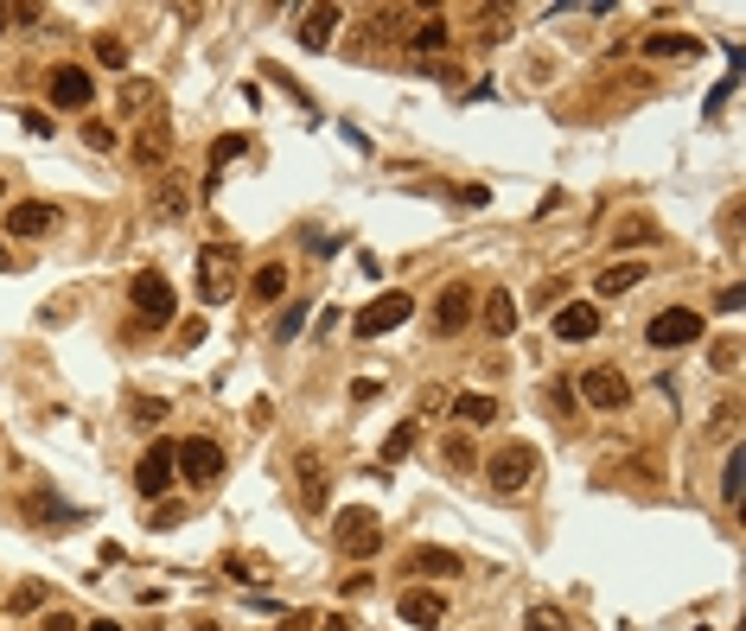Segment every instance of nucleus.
I'll return each instance as SVG.
<instances>
[{"label": "nucleus", "mask_w": 746, "mask_h": 631, "mask_svg": "<svg viewBox=\"0 0 746 631\" xmlns=\"http://www.w3.org/2000/svg\"><path fill=\"white\" fill-rule=\"evenodd\" d=\"M236 281H243V261L230 243H211V249H198V300L205 306H224L236 294Z\"/></svg>", "instance_id": "1"}, {"label": "nucleus", "mask_w": 746, "mask_h": 631, "mask_svg": "<svg viewBox=\"0 0 746 631\" xmlns=\"http://www.w3.org/2000/svg\"><path fill=\"white\" fill-rule=\"evenodd\" d=\"M403 26H409V13H389V7H376L371 26H364V38H358V51H371V45H383V38H403Z\"/></svg>", "instance_id": "23"}, {"label": "nucleus", "mask_w": 746, "mask_h": 631, "mask_svg": "<svg viewBox=\"0 0 746 631\" xmlns=\"http://www.w3.org/2000/svg\"><path fill=\"white\" fill-rule=\"evenodd\" d=\"M479 20H486V38H504V33H511V13H504V7H498V13H479Z\"/></svg>", "instance_id": "44"}, {"label": "nucleus", "mask_w": 746, "mask_h": 631, "mask_svg": "<svg viewBox=\"0 0 746 631\" xmlns=\"http://www.w3.org/2000/svg\"><path fill=\"white\" fill-rule=\"evenodd\" d=\"M543 402H549V409H556V414H574V402H581V396H574V383H568V376H549V389H543Z\"/></svg>", "instance_id": "33"}, {"label": "nucleus", "mask_w": 746, "mask_h": 631, "mask_svg": "<svg viewBox=\"0 0 746 631\" xmlns=\"http://www.w3.org/2000/svg\"><path fill=\"white\" fill-rule=\"evenodd\" d=\"M338 20H345V7H306V13H300V45H306V51H326Z\"/></svg>", "instance_id": "19"}, {"label": "nucleus", "mask_w": 746, "mask_h": 631, "mask_svg": "<svg viewBox=\"0 0 746 631\" xmlns=\"http://www.w3.org/2000/svg\"><path fill=\"white\" fill-rule=\"evenodd\" d=\"M45 631H77V619H71V612H51V619H45Z\"/></svg>", "instance_id": "47"}, {"label": "nucleus", "mask_w": 746, "mask_h": 631, "mask_svg": "<svg viewBox=\"0 0 746 631\" xmlns=\"http://www.w3.org/2000/svg\"><path fill=\"white\" fill-rule=\"evenodd\" d=\"M734 428H741V402H721V409H714V434H709V441H734Z\"/></svg>", "instance_id": "37"}, {"label": "nucleus", "mask_w": 746, "mask_h": 631, "mask_svg": "<svg viewBox=\"0 0 746 631\" xmlns=\"http://www.w3.org/2000/svg\"><path fill=\"white\" fill-rule=\"evenodd\" d=\"M644 58H657V65L702 58V38H696V33H651V38H644Z\"/></svg>", "instance_id": "18"}, {"label": "nucleus", "mask_w": 746, "mask_h": 631, "mask_svg": "<svg viewBox=\"0 0 746 631\" xmlns=\"http://www.w3.org/2000/svg\"><path fill=\"white\" fill-rule=\"evenodd\" d=\"M409 574H421V581H459V556L453 549H434V542H421V549H409V561H403Z\"/></svg>", "instance_id": "16"}, {"label": "nucleus", "mask_w": 746, "mask_h": 631, "mask_svg": "<svg viewBox=\"0 0 746 631\" xmlns=\"http://www.w3.org/2000/svg\"><path fill=\"white\" fill-rule=\"evenodd\" d=\"M191 631H224L218 619H191Z\"/></svg>", "instance_id": "49"}, {"label": "nucleus", "mask_w": 746, "mask_h": 631, "mask_svg": "<svg viewBox=\"0 0 746 631\" xmlns=\"http://www.w3.org/2000/svg\"><path fill=\"white\" fill-rule=\"evenodd\" d=\"M651 236H657V223H651V218H619V230H613L619 249H638V243H651Z\"/></svg>", "instance_id": "29"}, {"label": "nucleus", "mask_w": 746, "mask_h": 631, "mask_svg": "<svg viewBox=\"0 0 746 631\" xmlns=\"http://www.w3.org/2000/svg\"><path fill=\"white\" fill-rule=\"evenodd\" d=\"M135 421H166V402H160V396H135Z\"/></svg>", "instance_id": "40"}, {"label": "nucleus", "mask_w": 746, "mask_h": 631, "mask_svg": "<svg viewBox=\"0 0 746 631\" xmlns=\"http://www.w3.org/2000/svg\"><path fill=\"white\" fill-rule=\"evenodd\" d=\"M447 20H421V26H415V33H409V45H415V51H421V58H434V51H447Z\"/></svg>", "instance_id": "25"}, {"label": "nucleus", "mask_w": 746, "mask_h": 631, "mask_svg": "<svg viewBox=\"0 0 746 631\" xmlns=\"http://www.w3.org/2000/svg\"><path fill=\"white\" fill-rule=\"evenodd\" d=\"M428 319H434V338L466 332V326H473V288H466V281H453L447 294L434 300V313H428Z\"/></svg>", "instance_id": "13"}, {"label": "nucleus", "mask_w": 746, "mask_h": 631, "mask_svg": "<svg viewBox=\"0 0 746 631\" xmlns=\"http://www.w3.org/2000/svg\"><path fill=\"white\" fill-rule=\"evenodd\" d=\"M26 517H51V523H71L77 511H71V504H58V498H51V491H38V498H26Z\"/></svg>", "instance_id": "32"}, {"label": "nucleus", "mask_w": 746, "mask_h": 631, "mask_svg": "<svg viewBox=\"0 0 746 631\" xmlns=\"http://www.w3.org/2000/svg\"><path fill=\"white\" fill-rule=\"evenodd\" d=\"M721 498L741 504L746 498V466H741V446H727V466H721Z\"/></svg>", "instance_id": "28"}, {"label": "nucleus", "mask_w": 746, "mask_h": 631, "mask_svg": "<svg viewBox=\"0 0 746 631\" xmlns=\"http://www.w3.org/2000/svg\"><path fill=\"white\" fill-rule=\"evenodd\" d=\"M90 631H121V626H115V619H90Z\"/></svg>", "instance_id": "50"}, {"label": "nucleus", "mask_w": 746, "mask_h": 631, "mask_svg": "<svg viewBox=\"0 0 746 631\" xmlns=\"http://www.w3.org/2000/svg\"><path fill=\"white\" fill-rule=\"evenodd\" d=\"M166 148H173V135H166V121H153L148 135L135 141V160H141V166H166Z\"/></svg>", "instance_id": "24"}, {"label": "nucleus", "mask_w": 746, "mask_h": 631, "mask_svg": "<svg viewBox=\"0 0 746 631\" xmlns=\"http://www.w3.org/2000/svg\"><path fill=\"white\" fill-rule=\"evenodd\" d=\"M128 300H135V326H173V313H179L173 281H166V274H153V268L128 281Z\"/></svg>", "instance_id": "3"}, {"label": "nucleus", "mask_w": 746, "mask_h": 631, "mask_svg": "<svg viewBox=\"0 0 746 631\" xmlns=\"http://www.w3.org/2000/svg\"><path fill=\"white\" fill-rule=\"evenodd\" d=\"M702 332H709V326H702V313H689V306H664V313H651V326H644V338H651L657 351L696 344Z\"/></svg>", "instance_id": "8"}, {"label": "nucleus", "mask_w": 746, "mask_h": 631, "mask_svg": "<svg viewBox=\"0 0 746 631\" xmlns=\"http://www.w3.org/2000/svg\"><path fill=\"white\" fill-rule=\"evenodd\" d=\"M529 479H536V446H529V441L498 446V453L486 459V484L498 491V498H517Z\"/></svg>", "instance_id": "2"}, {"label": "nucleus", "mask_w": 746, "mask_h": 631, "mask_svg": "<svg viewBox=\"0 0 746 631\" xmlns=\"http://www.w3.org/2000/svg\"><path fill=\"white\" fill-rule=\"evenodd\" d=\"M415 300L403 294V288H389V294H376L371 306H358V319H351V338H383L396 332V326H409Z\"/></svg>", "instance_id": "5"}, {"label": "nucleus", "mask_w": 746, "mask_h": 631, "mask_svg": "<svg viewBox=\"0 0 746 631\" xmlns=\"http://www.w3.org/2000/svg\"><path fill=\"white\" fill-rule=\"evenodd\" d=\"M294 484H300V511H326V498H333V479H326V459L306 446L294 453Z\"/></svg>", "instance_id": "11"}, {"label": "nucleus", "mask_w": 746, "mask_h": 631, "mask_svg": "<svg viewBox=\"0 0 746 631\" xmlns=\"http://www.w3.org/2000/svg\"><path fill=\"white\" fill-rule=\"evenodd\" d=\"M734 83H741V71H727V77H721V83H714V96H709V103H702V115H709V121H714V115H721V109H727V96H734Z\"/></svg>", "instance_id": "38"}, {"label": "nucleus", "mask_w": 746, "mask_h": 631, "mask_svg": "<svg viewBox=\"0 0 746 631\" xmlns=\"http://www.w3.org/2000/svg\"><path fill=\"white\" fill-rule=\"evenodd\" d=\"M581 402H587V409L619 414L626 402H632V383H626L619 364H594V371H581Z\"/></svg>", "instance_id": "7"}, {"label": "nucleus", "mask_w": 746, "mask_h": 631, "mask_svg": "<svg viewBox=\"0 0 746 631\" xmlns=\"http://www.w3.org/2000/svg\"><path fill=\"white\" fill-rule=\"evenodd\" d=\"M396 612H403L409 626L434 631V626H441V619H447V587H409V594L396 599Z\"/></svg>", "instance_id": "14"}, {"label": "nucleus", "mask_w": 746, "mask_h": 631, "mask_svg": "<svg viewBox=\"0 0 746 631\" xmlns=\"http://www.w3.org/2000/svg\"><path fill=\"white\" fill-rule=\"evenodd\" d=\"M319 631H358V626H351V619L338 612V619H319Z\"/></svg>", "instance_id": "48"}, {"label": "nucleus", "mask_w": 746, "mask_h": 631, "mask_svg": "<svg viewBox=\"0 0 746 631\" xmlns=\"http://www.w3.org/2000/svg\"><path fill=\"white\" fill-rule=\"evenodd\" d=\"M709 364H714V371H721V376H734V371H741V338H734V332H727V338H714Z\"/></svg>", "instance_id": "31"}, {"label": "nucleus", "mask_w": 746, "mask_h": 631, "mask_svg": "<svg viewBox=\"0 0 746 631\" xmlns=\"http://www.w3.org/2000/svg\"><path fill=\"white\" fill-rule=\"evenodd\" d=\"M45 230H58V205L26 198V205H13V211H7V236H45Z\"/></svg>", "instance_id": "17"}, {"label": "nucleus", "mask_w": 746, "mask_h": 631, "mask_svg": "<svg viewBox=\"0 0 746 631\" xmlns=\"http://www.w3.org/2000/svg\"><path fill=\"white\" fill-rule=\"evenodd\" d=\"M38 599H45V587H20V594L7 599V612H13V619H26V612H38Z\"/></svg>", "instance_id": "39"}, {"label": "nucleus", "mask_w": 746, "mask_h": 631, "mask_svg": "<svg viewBox=\"0 0 746 631\" xmlns=\"http://www.w3.org/2000/svg\"><path fill=\"white\" fill-rule=\"evenodd\" d=\"M447 466H453V472H473V466H479V453H473L466 434H453V441H447Z\"/></svg>", "instance_id": "35"}, {"label": "nucleus", "mask_w": 746, "mask_h": 631, "mask_svg": "<svg viewBox=\"0 0 746 631\" xmlns=\"http://www.w3.org/2000/svg\"><path fill=\"white\" fill-rule=\"evenodd\" d=\"M561 300H568V281H543L536 288V306H561Z\"/></svg>", "instance_id": "42"}, {"label": "nucleus", "mask_w": 746, "mask_h": 631, "mask_svg": "<svg viewBox=\"0 0 746 631\" xmlns=\"http://www.w3.org/2000/svg\"><path fill=\"white\" fill-rule=\"evenodd\" d=\"M275 631H319V619H313V612H288Z\"/></svg>", "instance_id": "46"}, {"label": "nucleus", "mask_w": 746, "mask_h": 631, "mask_svg": "<svg viewBox=\"0 0 746 631\" xmlns=\"http://www.w3.org/2000/svg\"><path fill=\"white\" fill-rule=\"evenodd\" d=\"M173 446L179 441H153L148 453H141V466H135V491H141V498H166V491H173V479H179V472H173Z\"/></svg>", "instance_id": "9"}, {"label": "nucleus", "mask_w": 746, "mask_h": 631, "mask_svg": "<svg viewBox=\"0 0 746 631\" xmlns=\"http://www.w3.org/2000/svg\"><path fill=\"white\" fill-rule=\"evenodd\" d=\"M243 153V135H224V141H211V179H205V191H218L224 186V166Z\"/></svg>", "instance_id": "26"}, {"label": "nucleus", "mask_w": 746, "mask_h": 631, "mask_svg": "<svg viewBox=\"0 0 746 631\" xmlns=\"http://www.w3.org/2000/svg\"><path fill=\"white\" fill-rule=\"evenodd\" d=\"M300 326H306V306L294 300V306H288V313L275 319V338H281V344H294V338H300Z\"/></svg>", "instance_id": "36"}, {"label": "nucleus", "mask_w": 746, "mask_h": 631, "mask_svg": "<svg viewBox=\"0 0 746 631\" xmlns=\"http://www.w3.org/2000/svg\"><path fill=\"white\" fill-rule=\"evenodd\" d=\"M83 141H90V148H103V153H109V148H115V128H103V121H90V128H83Z\"/></svg>", "instance_id": "43"}, {"label": "nucleus", "mask_w": 746, "mask_h": 631, "mask_svg": "<svg viewBox=\"0 0 746 631\" xmlns=\"http://www.w3.org/2000/svg\"><path fill=\"white\" fill-rule=\"evenodd\" d=\"M714 306H721V313H741V306H746V288H721V294H714Z\"/></svg>", "instance_id": "45"}, {"label": "nucleus", "mask_w": 746, "mask_h": 631, "mask_svg": "<svg viewBox=\"0 0 746 631\" xmlns=\"http://www.w3.org/2000/svg\"><path fill=\"white\" fill-rule=\"evenodd\" d=\"M148 211H153V223H179V218L191 211V191H186V179H179V173H160V179H153Z\"/></svg>", "instance_id": "15"}, {"label": "nucleus", "mask_w": 746, "mask_h": 631, "mask_svg": "<svg viewBox=\"0 0 746 631\" xmlns=\"http://www.w3.org/2000/svg\"><path fill=\"white\" fill-rule=\"evenodd\" d=\"M523 631H574V619H568L561 606H529V619H523Z\"/></svg>", "instance_id": "30"}, {"label": "nucleus", "mask_w": 746, "mask_h": 631, "mask_svg": "<svg viewBox=\"0 0 746 631\" xmlns=\"http://www.w3.org/2000/svg\"><path fill=\"white\" fill-rule=\"evenodd\" d=\"M415 434H421V428H415V421H403V428L383 441V459H409V453H415Z\"/></svg>", "instance_id": "34"}, {"label": "nucleus", "mask_w": 746, "mask_h": 631, "mask_svg": "<svg viewBox=\"0 0 746 631\" xmlns=\"http://www.w3.org/2000/svg\"><path fill=\"white\" fill-rule=\"evenodd\" d=\"M45 90H51V109H90V96H96V77L83 71V65H58Z\"/></svg>", "instance_id": "12"}, {"label": "nucleus", "mask_w": 746, "mask_h": 631, "mask_svg": "<svg viewBox=\"0 0 746 631\" xmlns=\"http://www.w3.org/2000/svg\"><path fill=\"white\" fill-rule=\"evenodd\" d=\"M549 332H556L561 344H587V338L599 332V300H561Z\"/></svg>", "instance_id": "10"}, {"label": "nucleus", "mask_w": 746, "mask_h": 631, "mask_svg": "<svg viewBox=\"0 0 746 631\" xmlns=\"http://www.w3.org/2000/svg\"><path fill=\"white\" fill-rule=\"evenodd\" d=\"M447 409H453V421H459V428H491V421H498V396H479V389H459V396H453Z\"/></svg>", "instance_id": "20"}, {"label": "nucleus", "mask_w": 746, "mask_h": 631, "mask_svg": "<svg viewBox=\"0 0 746 631\" xmlns=\"http://www.w3.org/2000/svg\"><path fill=\"white\" fill-rule=\"evenodd\" d=\"M0 191H7V179H0Z\"/></svg>", "instance_id": "52"}, {"label": "nucleus", "mask_w": 746, "mask_h": 631, "mask_svg": "<svg viewBox=\"0 0 746 631\" xmlns=\"http://www.w3.org/2000/svg\"><path fill=\"white\" fill-rule=\"evenodd\" d=\"M173 472L186 484H218L224 479V446L211 441V434H191V441L173 446Z\"/></svg>", "instance_id": "4"}, {"label": "nucleus", "mask_w": 746, "mask_h": 631, "mask_svg": "<svg viewBox=\"0 0 746 631\" xmlns=\"http://www.w3.org/2000/svg\"><path fill=\"white\" fill-rule=\"evenodd\" d=\"M0 268H13V256H7V243H0Z\"/></svg>", "instance_id": "51"}, {"label": "nucleus", "mask_w": 746, "mask_h": 631, "mask_svg": "<svg viewBox=\"0 0 746 631\" xmlns=\"http://www.w3.org/2000/svg\"><path fill=\"white\" fill-rule=\"evenodd\" d=\"M486 332L491 338H511V332H517V300L504 294V288H491V294H486Z\"/></svg>", "instance_id": "22"}, {"label": "nucleus", "mask_w": 746, "mask_h": 631, "mask_svg": "<svg viewBox=\"0 0 746 631\" xmlns=\"http://www.w3.org/2000/svg\"><path fill=\"white\" fill-rule=\"evenodd\" d=\"M249 288H256V300H281V294H288V268H281V261H261Z\"/></svg>", "instance_id": "27"}, {"label": "nucleus", "mask_w": 746, "mask_h": 631, "mask_svg": "<svg viewBox=\"0 0 746 631\" xmlns=\"http://www.w3.org/2000/svg\"><path fill=\"white\" fill-rule=\"evenodd\" d=\"M96 58H103L109 71H121V65H128V45H121V38H103V45H96Z\"/></svg>", "instance_id": "41"}, {"label": "nucleus", "mask_w": 746, "mask_h": 631, "mask_svg": "<svg viewBox=\"0 0 746 631\" xmlns=\"http://www.w3.org/2000/svg\"><path fill=\"white\" fill-rule=\"evenodd\" d=\"M333 536H338V549H345V556L371 561L376 549H383V517H376V511H364V504H351V511H338Z\"/></svg>", "instance_id": "6"}, {"label": "nucleus", "mask_w": 746, "mask_h": 631, "mask_svg": "<svg viewBox=\"0 0 746 631\" xmlns=\"http://www.w3.org/2000/svg\"><path fill=\"white\" fill-rule=\"evenodd\" d=\"M638 281H644V261H613V268H599L594 294L599 300H619V294H632Z\"/></svg>", "instance_id": "21"}]
</instances>
